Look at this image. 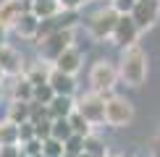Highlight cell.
<instances>
[{
  "instance_id": "14",
  "label": "cell",
  "mask_w": 160,
  "mask_h": 157,
  "mask_svg": "<svg viewBox=\"0 0 160 157\" xmlns=\"http://www.w3.org/2000/svg\"><path fill=\"white\" fill-rule=\"evenodd\" d=\"M8 121L13 126H24V123L32 121V102H18V100H11L8 105Z\"/></svg>"
},
{
  "instance_id": "24",
  "label": "cell",
  "mask_w": 160,
  "mask_h": 157,
  "mask_svg": "<svg viewBox=\"0 0 160 157\" xmlns=\"http://www.w3.org/2000/svg\"><path fill=\"white\" fill-rule=\"evenodd\" d=\"M52 100H55V92H52V87H50V84H39V87H34V100H32V102L50 105Z\"/></svg>"
},
{
  "instance_id": "10",
  "label": "cell",
  "mask_w": 160,
  "mask_h": 157,
  "mask_svg": "<svg viewBox=\"0 0 160 157\" xmlns=\"http://www.w3.org/2000/svg\"><path fill=\"white\" fill-rule=\"evenodd\" d=\"M48 84L52 87L55 97H74V92H76V78L63 74V71H58V68H50Z\"/></svg>"
},
{
  "instance_id": "29",
  "label": "cell",
  "mask_w": 160,
  "mask_h": 157,
  "mask_svg": "<svg viewBox=\"0 0 160 157\" xmlns=\"http://www.w3.org/2000/svg\"><path fill=\"white\" fill-rule=\"evenodd\" d=\"M21 152H24L26 157H39V155H42V141H39V139H32L29 144H21Z\"/></svg>"
},
{
  "instance_id": "27",
  "label": "cell",
  "mask_w": 160,
  "mask_h": 157,
  "mask_svg": "<svg viewBox=\"0 0 160 157\" xmlns=\"http://www.w3.org/2000/svg\"><path fill=\"white\" fill-rule=\"evenodd\" d=\"M32 139H37L34 123H24V126H18V144H29Z\"/></svg>"
},
{
  "instance_id": "25",
  "label": "cell",
  "mask_w": 160,
  "mask_h": 157,
  "mask_svg": "<svg viewBox=\"0 0 160 157\" xmlns=\"http://www.w3.org/2000/svg\"><path fill=\"white\" fill-rule=\"evenodd\" d=\"M66 147V157H79V155H84V136H71L68 141L63 144Z\"/></svg>"
},
{
  "instance_id": "40",
  "label": "cell",
  "mask_w": 160,
  "mask_h": 157,
  "mask_svg": "<svg viewBox=\"0 0 160 157\" xmlns=\"http://www.w3.org/2000/svg\"><path fill=\"white\" fill-rule=\"evenodd\" d=\"M158 3H160V0H158Z\"/></svg>"
},
{
  "instance_id": "33",
  "label": "cell",
  "mask_w": 160,
  "mask_h": 157,
  "mask_svg": "<svg viewBox=\"0 0 160 157\" xmlns=\"http://www.w3.org/2000/svg\"><path fill=\"white\" fill-rule=\"evenodd\" d=\"M3 47H5V29L0 26V50H3Z\"/></svg>"
},
{
  "instance_id": "3",
  "label": "cell",
  "mask_w": 160,
  "mask_h": 157,
  "mask_svg": "<svg viewBox=\"0 0 160 157\" xmlns=\"http://www.w3.org/2000/svg\"><path fill=\"white\" fill-rule=\"evenodd\" d=\"M118 84V65L110 63V60H97L92 63L89 68V87L92 92H97V94L102 97H110L113 87Z\"/></svg>"
},
{
  "instance_id": "36",
  "label": "cell",
  "mask_w": 160,
  "mask_h": 157,
  "mask_svg": "<svg viewBox=\"0 0 160 157\" xmlns=\"http://www.w3.org/2000/svg\"><path fill=\"white\" fill-rule=\"evenodd\" d=\"M3 76H5V74H3V68H0V78H3Z\"/></svg>"
},
{
  "instance_id": "23",
  "label": "cell",
  "mask_w": 160,
  "mask_h": 157,
  "mask_svg": "<svg viewBox=\"0 0 160 157\" xmlns=\"http://www.w3.org/2000/svg\"><path fill=\"white\" fill-rule=\"evenodd\" d=\"M42 157H66V147H63V141H58V139H45L42 141Z\"/></svg>"
},
{
  "instance_id": "18",
  "label": "cell",
  "mask_w": 160,
  "mask_h": 157,
  "mask_svg": "<svg viewBox=\"0 0 160 157\" xmlns=\"http://www.w3.org/2000/svg\"><path fill=\"white\" fill-rule=\"evenodd\" d=\"M84 152L92 155V157H108V144L100 139L97 134H89L84 139Z\"/></svg>"
},
{
  "instance_id": "7",
  "label": "cell",
  "mask_w": 160,
  "mask_h": 157,
  "mask_svg": "<svg viewBox=\"0 0 160 157\" xmlns=\"http://www.w3.org/2000/svg\"><path fill=\"white\" fill-rule=\"evenodd\" d=\"M139 26L137 21L131 16H121L118 18V26H116V31H113V45H116L118 50H129V47H134L137 45V39H139Z\"/></svg>"
},
{
  "instance_id": "13",
  "label": "cell",
  "mask_w": 160,
  "mask_h": 157,
  "mask_svg": "<svg viewBox=\"0 0 160 157\" xmlns=\"http://www.w3.org/2000/svg\"><path fill=\"white\" fill-rule=\"evenodd\" d=\"M39 26H42V21H39V18H37L32 11H26V13H21V18L16 21L13 31H16L21 39H34V42H37V37H39Z\"/></svg>"
},
{
  "instance_id": "16",
  "label": "cell",
  "mask_w": 160,
  "mask_h": 157,
  "mask_svg": "<svg viewBox=\"0 0 160 157\" xmlns=\"http://www.w3.org/2000/svg\"><path fill=\"white\" fill-rule=\"evenodd\" d=\"M29 11L34 13L39 21H48V18L58 16L63 8H61V3H58V0H34V3L29 5Z\"/></svg>"
},
{
  "instance_id": "34",
  "label": "cell",
  "mask_w": 160,
  "mask_h": 157,
  "mask_svg": "<svg viewBox=\"0 0 160 157\" xmlns=\"http://www.w3.org/2000/svg\"><path fill=\"white\" fill-rule=\"evenodd\" d=\"M21 3H24V5H32V3H34V0H21Z\"/></svg>"
},
{
  "instance_id": "5",
  "label": "cell",
  "mask_w": 160,
  "mask_h": 157,
  "mask_svg": "<svg viewBox=\"0 0 160 157\" xmlns=\"http://www.w3.org/2000/svg\"><path fill=\"white\" fill-rule=\"evenodd\" d=\"M68 47H74V31H55V34L45 37L37 42V52L45 63H58V58L63 55Z\"/></svg>"
},
{
  "instance_id": "32",
  "label": "cell",
  "mask_w": 160,
  "mask_h": 157,
  "mask_svg": "<svg viewBox=\"0 0 160 157\" xmlns=\"http://www.w3.org/2000/svg\"><path fill=\"white\" fill-rule=\"evenodd\" d=\"M152 157H160V139L155 141V147H152Z\"/></svg>"
},
{
  "instance_id": "30",
  "label": "cell",
  "mask_w": 160,
  "mask_h": 157,
  "mask_svg": "<svg viewBox=\"0 0 160 157\" xmlns=\"http://www.w3.org/2000/svg\"><path fill=\"white\" fill-rule=\"evenodd\" d=\"M58 3H61V8H63V11H79L82 5L89 3V0H58Z\"/></svg>"
},
{
  "instance_id": "22",
  "label": "cell",
  "mask_w": 160,
  "mask_h": 157,
  "mask_svg": "<svg viewBox=\"0 0 160 157\" xmlns=\"http://www.w3.org/2000/svg\"><path fill=\"white\" fill-rule=\"evenodd\" d=\"M26 78H29L34 87H39V84H48V76H50V71L45 68L42 63H37V65H32V68H26Z\"/></svg>"
},
{
  "instance_id": "15",
  "label": "cell",
  "mask_w": 160,
  "mask_h": 157,
  "mask_svg": "<svg viewBox=\"0 0 160 157\" xmlns=\"http://www.w3.org/2000/svg\"><path fill=\"white\" fill-rule=\"evenodd\" d=\"M48 107H50L52 121H61V118H71V113L76 110V100L74 97H55Z\"/></svg>"
},
{
  "instance_id": "38",
  "label": "cell",
  "mask_w": 160,
  "mask_h": 157,
  "mask_svg": "<svg viewBox=\"0 0 160 157\" xmlns=\"http://www.w3.org/2000/svg\"><path fill=\"white\" fill-rule=\"evenodd\" d=\"M121 157H126V155H121Z\"/></svg>"
},
{
  "instance_id": "12",
  "label": "cell",
  "mask_w": 160,
  "mask_h": 157,
  "mask_svg": "<svg viewBox=\"0 0 160 157\" xmlns=\"http://www.w3.org/2000/svg\"><path fill=\"white\" fill-rule=\"evenodd\" d=\"M82 65H84V55H82V50H79V47H68L61 58H58V63L52 65V68L63 71V74H68V76H76Z\"/></svg>"
},
{
  "instance_id": "1",
  "label": "cell",
  "mask_w": 160,
  "mask_h": 157,
  "mask_svg": "<svg viewBox=\"0 0 160 157\" xmlns=\"http://www.w3.org/2000/svg\"><path fill=\"white\" fill-rule=\"evenodd\" d=\"M147 68H150V58L139 45L123 50L121 60H118V78L131 89H139L147 81Z\"/></svg>"
},
{
  "instance_id": "21",
  "label": "cell",
  "mask_w": 160,
  "mask_h": 157,
  "mask_svg": "<svg viewBox=\"0 0 160 157\" xmlns=\"http://www.w3.org/2000/svg\"><path fill=\"white\" fill-rule=\"evenodd\" d=\"M68 123H71V128H74V134H76V136H84V139H87V136L92 134V126H89V123H87V118H84V115H79L76 110H74V113H71Z\"/></svg>"
},
{
  "instance_id": "31",
  "label": "cell",
  "mask_w": 160,
  "mask_h": 157,
  "mask_svg": "<svg viewBox=\"0 0 160 157\" xmlns=\"http://www.w3.org/2000/svg\"><path fill=\"white\" fill-rule=\"evenodd\" d=\"M21 144L18 147H0V157H21Z\"/></svg>"
},
{
  "instance_id": "2",
  "label": "cell",
  "mask_w": 160,
  "mask_h": 157,
  "mask_svg": "<svg viewBox=\"0 0 160 157\" xmlns=\"http://www.w3.org/2000/svg\"><path fill=\"white\" fill-rule=\"evenodd\" d=\"M118 11L113 8V5H102V8H97L92 13L89 18H87V29H89V37L97 39V42H102V39H113V31H116L118 26Z\"/></svg>"
},
{
  "instance_id": "17",
  "label": "cell",
  "mask_w": 160,
  "mask_h": 157,
  "mask_svg": "<svg viewBox=\"0 0 160 157\" xmlns=\"http://www.w3.org/2000/svg\"><path fill=\"white\" fill-rule=\"evenodd\" d=\"M13 100H18V102H32L34 100V84L26 76L16 78V84H13Z\"/></svg>"
},
{
  "instance_id": "35",
  "label": "cell",
  "mask_w": 160,
  "mask_h": 157,
  "mask_svg": "<svg viewBox=\"0 0 160 157\" xmlns=\"http://www.w3.org/2000/svg\"><path fill=\"white\" fill-rule=\"evenodd\" d=\"M79 157H92V155H87V152H84V155H79Z\"/></svg>"
},
{
  "instance_id": "28",
  "label": "cell",
  "mask_w": 160,
  "mask_h": 157,
  "mask_svg": "<svg viewBox=\"0 0 160 157\" xmlns=\"http://www.w3.org/2000/svg\"><path fill=\"white\" fill-rule=\"evenodd\" d=\"M34 131H37V139H39V141L50 139V136H52V121L48 118V121H39V123H34Z\"/></svg>"
},
{
  "instance_id": "19",
  "label": "cell",
  "mask_w": 160,
  "mask_h": 157,
  "mask_svg": "<svg viewBox=\"0 0 160 157\" xmlns=\"http://www.w3.org/2000/svg\"><path fill=\"white\" fill-rule=\"evenodd\" d=\"M0 147H18V126L11 121L0 123Z\"/></svg>"
},
{
  "instance_id": "39",
  "label": "cell",
  "mask_w": 160,
  "mask_h": 157,
  "mask_svg": "<svg viewBox=\"0 0 160 157\" xmlns=\"http://www.w3.org/2000/svg\"><path fill=\"white\" fill-rule=\"evenodd\" d=\"M39 157H42V155H39Z\"/></svg>"
},
{
  "instance_id": "26",
  "label": "cell",
  "mask_w": 160,
  "mask_h": 157,
  "mask_svg": "<svg viewBox=\"0 0 160 157\" xmlns=\"http://www.w3.org/2000/svg\"><path fill=\"white\" fill-rule=\"evenodd\" d=\"M137 3H139V0H113L110 5L118 11V16H131L134 8H137Z\"/></svg>"
},
{
  "instance_id": "41",
  "label": "cell",
  "mask_w": 160,
  "mask_h": 157,
  "mask_svg": "<svg viewBox=\"0 0 160 157\" xmlns=\"http://www.w3.org/2000/svg\"><path fill=\"white\" fill-rule=\"evenodd\" d=\"M110 3H113V0H110Z\"/></svg>"
},
{
  "instance_id": "37",
  "label": "cell",
  "mask_w": 160,
  "mask_h": 157,
  "mask_svg": "<svg viewBox=\"0 0 160 157\" xmlns=\"http://www.w3.org/2000/svg\"><path fill=\"white\" fill-rule=\"evenodd\" d=\"M0 94H3V87H0Z\"/></svg>"
},
{
  "instance_id": "8",
  "label": "cell",
  "mask_w": 160,
  "mask_h": 157,
  "mask_svg": "<svg viewBox=\"0 0 160 157\" xmlns=\"http://www.w3.org/2000/svg\"><path fill=\"white\" fill-rule=\"evenodd\" d=\"M131 18L137 21L139 31L152 29V26L158 24V18H160V3H158V0H139L134 13H131Z\"/></svg>"
},
{
  "instance_id": "20",
  "label": "cell",
  "mask_w": 160,
  "mask_h": 157,
  "mask_svg": "<svg viewBox=\"0 0 160 157\" xmlns=\"http://www.w3.org/2000/svg\"><path fill=\"white\" fill-rule=\"evenodd\" d=\"M71 136H74V128H71V123H68V118H61V121H52V139H58V141H68Z\"/></svg>"
},
{
  "instance_id": "9",
  "label": "cell",
  "mask_w": 160,
  "mask_h": 157,
  "mask_svg": "<svg viewBox=\"0 0 160 157\" xmlns=\"http://www.w3.org/2000/svg\"><path fill=\"white\" fill-rule=\"evenodd\" d=\"M29 11V5H24L21 0H0V26L3 29H13L16 21L21 18V13Z\"/></svg>"
},
{
  "instance_id": "6",
  "label": "cell",
  "mask_w": 160,
  "mask_h": 157,
  "mask_svg": "<svg viewBox=\"0 0 160 157\" xmlns=\"http://www.w3.org/2000/svg\"><path fill=\"white\" fill-rule=\"evenodd\" d=\"M105 100H108V97L97 94V92H87V94H82L76 100V113L84 115L89 126L105 123Z\"/></svg>"
},
{
  "instance_id": "11",
  "label": "cell",
  "mask_w": 160,
  "mask_h": 157,
  "mask_svg": "<svg viewBox=\"0 0 160 157\" xmlns=\"http://www.w3.org/2000/svg\"><path fill=\"white\" fill-rule=\"evenodd\" d=\"M0 68H3L5 76H13V78H16L18 74H24V58H21V52L5 45V47L0 50Z\"/></svg>"
},
{
  "instance_id": "4",
  "label": "cell",
  "mask_w": 160,
  "mask_h": 157,
  "mask_svg": "<svg viewBox=\"0 0 160 157\" xmlns=\"http://www.w3.org/2000/svg\"><path fill=\"white\" fill-rule=\"evenodd\" d=\"M134 121V102L121 94H110L105 100V123L110 128H126Z\"/></svg>"
}]
</instances>
